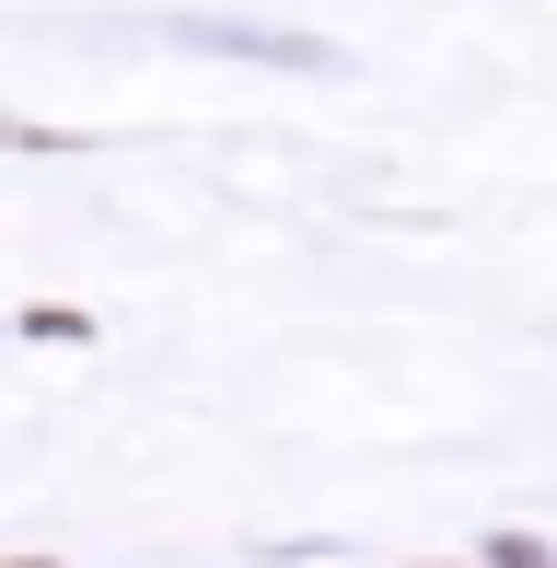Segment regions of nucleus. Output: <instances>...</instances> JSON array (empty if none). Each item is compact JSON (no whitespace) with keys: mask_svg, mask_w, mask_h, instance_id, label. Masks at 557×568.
<instances>
[{"mask_svg":"<svg viewBox=\"0 0 557 568\" xmlns=\"http://www.w3.org/2000/svg\"><path fill=\"white\" fill-rule=\"evenodd\" d=\"M0 151H59V128H23V116H0Z\"/></svg>","mask_w":557,"mask_h":568,"instance_id":"obj_1","label":"nucleus"}]
</instances>
